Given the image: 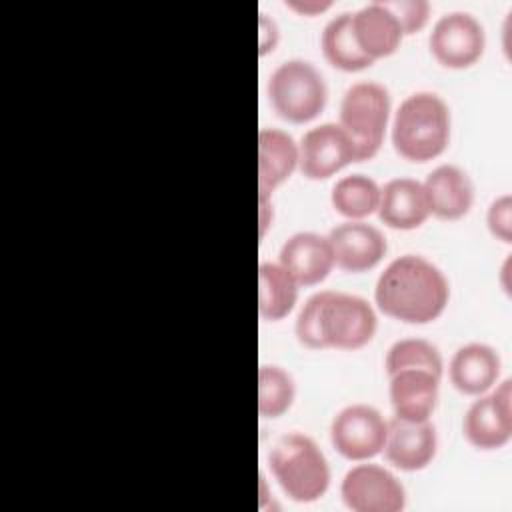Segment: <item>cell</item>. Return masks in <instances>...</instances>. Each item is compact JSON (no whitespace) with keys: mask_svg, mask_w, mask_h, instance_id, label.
<instances>
[{"mask_svg":"<svg viewBox=\"0 0 512 512\" xmlns=\"http://www.w3.org/2000/svg\"><path fill=\"white\" fill-rule=\"evenodd\" d=\"M340 126L356 146V162L370 160L382 146L390 118V92L374 80L346 88L340 100Z\"/></svg>","mask_w":512,"mask_h":512,"instance_id":"6","label":"cell"},{"mask_svg":"<svg viewBox=\"0 0 512 512\" xmlns=\"http://www.w3.org/2000/svg\"><path fill=\"white\" fill-rule=\"evenodd\" d=\"M258 202H260V236L266 234V228L272 222V202H270V194L258 192Z\"/></svg>","mask_w":512,"mask_h":512,"instance_id":"30","label":"cell"},{"mask_svg":"<svg viewBox=\"0 0 512 512\" xmlns=\"http://www.w3.org/2000/svg\"><path fill=\"white\" fill-rule=\"evenodd\" d=\"M388 376V396L394 416L408 422L430 420L438 402L440 376L424 368H402Z\"/></svg>","mask_w":512,"mask_h":512,"instance_id":"14","label":"cell"},{"mask_svg":"<svg viewBox=\"0 0 512 512\" xmlns=\"http://www.w3.org/2000/svg\"><path fill=\"white\" fill-rule=\"evenodd\" d=\"M376 326V312L366 298L338 290H320L302 304L294 330L298 340L314 350H356L372 340Z\"/></svg>","mask_w":512,"mask_h":512,"instance_id":"2","label":"cell"},{"mask_svg":"<svg viewBox=\"0 0 512 512\" xmlns=\"http://www.w3.org/2000/svg\"><path fill=\"white\" fill-rule=\"evenodd\" d=\"M330 202L348 220H362L378 210L380 186L366 174H346L334 182Z\"/></svg>","mask_w":512,"mask_h":512,"instance_id":"23","label":"cell"},{"mask_svg":"<svg viewBox=\"0 0 512 512\" xmlns=\"http://www.w3.org/2000/svg\"><path fill=\"white\" fill-rule=\"evenodd\" d=\"M352 12H340L332 16L320 36V46L324 52V58L338 70L344 72H356L364 70L374 64L372 58H368L360 46L354 40L352 24H350Z\"/></svg>","mask_w":512,"mask_h":512,"instance_id":"22","label":"cell"},{"mask_svg":"<svg viewBox=\"0 0 512 512\" xmlns=\"http://www.w3.org/2000/svg\"><path fill=\"white\" fill-rule=\"evenodd\" d=\"M378 218L394 230H414L430 216L422 182L398 176L380 186Z\"/></svg>","mask_w":512,"mask_h":512,"instance_id":"17","label":"cell"},{"mask_svg":"<svg viewBox=\"0 0 512 512\" xmlns=\"http://www.w3.org/2000/svg\"><path fill=\"white\" fill-rule=\"evenodd\" d=\"M278 264L284 266L300 286L322 282L334 268V254L328 236L318 232H296L280 248Z\"/></svg>","mask_w":512,"mask_h":512,"instance_id":"15","label":"cell"},{"mask_svg":"<svg viewBox=\"0 0 512 512\" xmlns=\"http://www.w3.org/2000/svg\"><path fill=\"white\" fill-rule=\"evenodd\" d=\"M298 282L278 262L258 266V312L264 320L276 322L288 316L298 300Z\"/></svg>","mask_w":512,"mask_h":512,"instance_id":"21","label":"cell"},{"mask_svg":"<svg viewBox=\"0 0 512 512\" xmlns=\"http://www.w3.org/2000/svg\"><path fill=\"white\" fill-rule=\"evenodd\" d=\"M268 466L282 492L294 502H316L330 486V466L318 444L302 434H282L270 454Z\"/></svg>","mask_w":512,"mask_h":512,"instance_id":"4","label":"cell"},{"mask_svg":"<svg viewBox=\"0 0 512 512\" xmlns=\"http://www.w3.org/2000/svg\"><path fill=\"white\" fill-rule=\"evenodd\" d=\"M428 46L442 66L468 68L482 56L486 32L472 12L450 10L434 22Z\"/></svg>","mask_w":512,"mask_h":512,"instance_id":"8","label":"cell"},{"mask_svg":"<svg viewBox=\"0 0 512 512\" xmlns=\"http://www.w3.org/2000/svg\"><path fill=\"white\" fill-rule=\"evenodd\" d=\"M430 214L442 220H456L468 214L474 202V184L456 164L436 166L422 182Z\"/></svg>","mask_w":512,"mask_h":512,"instance_id":"18","label":"cell"},{"mask_svg":"<svg viewBox=\"0 0 512 512\" xmlns=\"http://www.w3.org/2000/svg\"><path fill=\"white\" fill-rule=\"evenodd\" d=\"M450 140V108L436 92L420 90L406 96L394 112L392 146L410 162L440 156Z\"/></svg>","mask_w":512,"mask_h":512,"instance_id":"3","label":"cell"},{"mask_svg":"<svg viewBox=\"0 0 512 512\" xmlns=\"http://www.w3.org/2000/svg\"><path fill=\"white\" fill-rule=\"evenodd\" d=\"M286 6L298 14L314 16V14L328 10L332 6V2L330 0H286Z\"/></svg>","mask_w":512,"mask_h":512,"instance_id":"29","label":"cell"},{"mask_svg":"<svg viewBox=\"0 0 512 512\" xmlns=\"http://www.w3.org/2000/svg\"><path fill=\"white\" fill-rule=\"evenodd\" d=\"M278 40V28L268 14H260V54H266L268 50H274Z\"/></svg>","mask_w":512,"mask_h":512,"instance_id":"28","label":"cell"},{"mask_svg":"<svg viewBox=\"0 0 512 512\" xmlns=\"http://www.w3.org/2000/svg\"><path fill=\"white\" fill-rule=\"evenodd\" d=\"M436 450L438 434L430 420L408 422L394 416L388 422V434L382 452L392 466L404 472L422 470L434 460Z\"/></svg>","mask_w":512,"mask_h":512,"instance_id":"13","label":"cell"},{"mask_svg":"<svg viewBox=\"0 0 512 512\" xmlns=\"http://www.w3.org/2000/svg\"><path fill=\"white\" fill-rule=\"evenodd\" d=\"M334 264L346 272L358 274L374 268L386 254V236L364 220H346L328 234Z\"/></svg>","mask_w":512,"mask_h":512,"instance_id":"12","label":"cell"},{"mask_svg":"<svg viewBox=\"0 0 512 512\" xmlns=\"http://www.w3.org/2000/svg\"><path fill=\"white\" fill-rule=\"evenodd\" d=\"M340 496L352 512H400L406 506L402 482L384 466L356 464L340 484Z\"/></svg>","mask_w":512,"mask_h":512,"instance_id":"9","label":"cell"},{"mask_svg":"<svg viewBox=\"0 0 512 512\" xmlns=\"http://www.w3.org/2000/svg\"><path fill=\"white\" fill-rule=\"evenodd\" d=\"M356 162V146L336 122H324L304 132L298 144V168L310 180H324Z\"/></svg>","mask_w":512,"mask_h":512,"instance_id":"11","label":"cell"},{"mask_svg":"<svg viewBox=\"0 0 512 512\" xmlns=\"http://www.w3.org/2000/svg\"><path fill=\"white\" fill-rule=\"evenodd\" d=\"M350 24L356 44L372 60L394 54L404 38L398 18L382 0H374L352 12Z\"/></svg>","mask_w":512,"mask_h":512,"instance_id":"16","label":"cell"},{"mask_svg":"<svg viewBox=\"0 0 512 512\" xmlns=\"http://www.w3.org/2000/svg\"><path fill=\"white\" fill-rule=\"evenodd\" d=\"M382 2L398 18L404 34H414L428 22L430 4L426 0H382Z\"/></svg>","mask_w":512,"mask_h":512,"instance_id":"26","label":"cell"},{"mask_svg":"<svg viewBox=\"0 0 512 512\" xmlns=\"http://www.w3.org/2000/svg\"><path fill=\"white\" fill-rule=\"evenodd\" d=\"M500 356L484 342H468L460 346L448 364L450 382L462 394L478 396L488 392L500 376Z\"/></svg>","mask_w":512,"mask_h":512,"instance_id":"19","label":"cell"},{"mask_svg":"<svg viewBox=\"0 0 512 512\" xmlns=\"http://www.w3.org/2000/svg\"><path fill=\"white\" fill-rule=\"evenodd\" d=\"M450 298L444 272L420 254L394 258L374 286L376 306L390 318L408 324L436 320Z\"/></svg>","mask_w":512,"mask_h":512,"instance_id":"1","label":"cell"},{"mask_svg":"<svg viewBox=\"0 0 512 512\" xmlns=\"http://www.w3.org/2000/svg\"><path fill=\"white\" fill-rule=\"evenodd\" d=\"M388 420L370 404H348L330 422V442L348 460L364 462L384 450Z\"/></svg>","mask_w":512,"mask_h":512,"instance_id":"7","label":"cell"},{"mask_svg":"<svg viewBox=\"0 0 512 512\" xmlns=\"http://www.w3.org/2000/svg\"><path fill=\"white\" fill-rule=\"evenodd\" d=\"M488 230L502 242L512 240V198L510 194H502L494 198L486 212Z\"/></svg>","mask_w":512,"mask_h":512,"instance_id":"27","label":"cell"},{"mask_svg":"<svg viewBox=\"0 0 512 512\" xmlns=\"http://www.w3.org/2000/svg\"><path fill=\"white\" fill-rule=\"evenodd\" d=\"M384 368L388 374L402 368H424L442 376L444 362L440 350L432 342L424 338H400L388 348Z\"/></svg>","mask_w":512,"mask_h":512,"instance_id":"25","label":"cell"},{"mask_svg":"<svg viewBox=\"0 0 512 512\" xmlns=\"http://www.w3.org/2000/svg\"><path fill=\"white\" fill-rule=\"evenodd\" d=\"M298 168V144L280 128L258 132V192L270 194Z\"/></svg>","mask_w":512,"mask_h":512,"instance_id":"20","label":"cell"},{"mask_svg":"<svg viewBox=\"0 0 512 512\" xmlns=\"http://www.w3.org/2000/svg\"><path fill=\"white\" fill-rule=\"evenodd\" d=\"M296 384L278 364H262L258 370V412L262 418L282 416L294 402Z\"/></svg>","mask_w":512,"mask_h":512,"instance_id":"24","label":"cell"},{"mask_svg":"<svg viewBox=\"0 0 512 512\" xmlns=\"http://www.w3.org/2000/svg\"><path fill=\"white\" fill-rule=\"evenodd\" d=\"M466 440L480 450L502 448L512 436V380H502L494 390L478 394L462 420Z\"/></svg>","mask_w":512,"mask_h":512,"instance_id":"10","label":"cell"},{"mask_svg":"<svg viewBox=\"0 0 512 512\" xmlns=\"http://www.w3.org/2000/svg\"><path fill=\"white\" fill-rule=\"evenodd\" d=\"M266 90L276 114L294 124L314 120L328 100L324 76L312 62L302 58L278 64L268 78Z\"/></svg>","mask_w":512,"mask_h":512,"instance_id":"5","label":"cell"}]
</instances>
